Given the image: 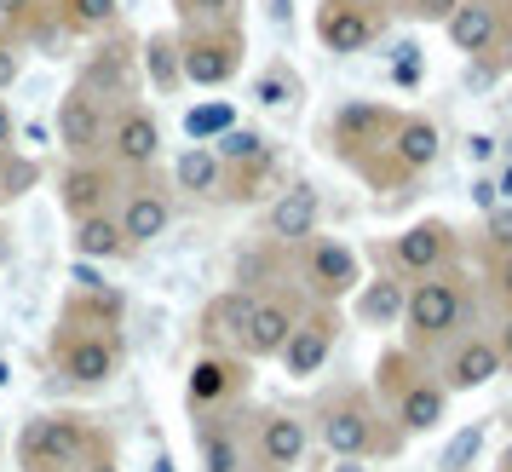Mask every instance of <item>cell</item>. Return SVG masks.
Returning a JSON list of instances; mask_svg holds the SVG:
<instances>
[{"instance_id":"6da1fadb","label":"cell","mask_w":512,"mask_h":472,"mask_svg":"<svg viewBox=\"0 0 512 472\" xmlns=\"http://www.w3.org/2000/svg\"><path fill=\"white\" fill-rule=\"evenodd\" d=\"M311 432H317V444H323L334 461H397V455L409 449L403 426L392 421V409L374 398L369 386H351V380L317 398Z\"/></svg>"},{"instance_id":"7a4b0ae2","label":"cell","mask_w":512,"mask_h":472,"mask_svg":"<svg viewBox=\"0 0 512 472\" xmlns=\"http://www.w3.org/2000/svg\"><path fill=\"white\" fill-rule=\"evenodd\" d=\"M472 306H478V294H472V271H466V265L415 277L409 294H403V317H397L403 340H397V346H409L415 357L432 363L449 340H461V334L472 329Z\"/></svg>"},{"instance_id":"3957f363","label":"cell","mask_w":512,"mask_h":472,"mask_svg":"<svg viewBox=\"0 0 512 472\" xmlns=\"http://www.w3.org/2000/svg\"><path fill=\"white\" fill-rule=\"evenodd\" d=\"M47 357H52V369H58L64 386H75V392H104L121 375V363H127V340H121V323H98V317H81V311L64 306Z\"/></svg>"},{"instance_id":"277c9868","label":"cell","mask_w":512,"mask_h":472,"mask_svg":"<svg viewBox=\"0 0 512 472\" xmlns=\"http://www.w3.org/2000/svg\"><path fill=\"white\" fill-rule=\"evenodd\" d=\"M98 449H110V432L81 409H47L18 432V472H81Z\"/></svg>"},{"instance_id":"5b68a950","label":"cell","mask_w":512,"mask_h":472,"mask_svg":"<svg viewBox=\"0 0 512 472\" xmlns=\"http://www.w3.org/2000/svg\"><path fill=\"white\" fill-rule=\"evenodd\" d=\"M438 156H443L438 121L420 116V110H403L392 127V139H386V150L369 167H357V179L369 190H397V185H409V179H420V173H432Z\"/></svg>"},{"instance_id":"8992f818","label":"cell","mask_w":512,"mask_h":472,"mask_svg":"<svg viewBox=\"0 0 512 472\" xmlns=\"http://www.w3.org/2000/svg\"><path fill=\"white\" fill-rule=\"evenodd\" d=\"M397 104H386V98H346L334 116L323 121V150L334 156L340 167H369L380 150H386V139H392L397 127Z\"/></svg>"},{"instance_id":"52a82bcc","label":"cell","mask_w":512,"mask_h":472,"mask_svg":"<svg viewBox=\"0 0 512 472\" xmlns=\"http://www.w3.org/2000/svg\"><path fill=\"white\" fill-rule=\"evenodd\" d=\"M248 58V29L213 24V29H179V75L185 87H231Z\"/></svg>"},{"instance_id":"ba28073f","label":"cell","mask_w":512,"mask_h":472,"mask_svg":"<svg viewBox=\"0 0 512 472\" xmlns=\"http://www.w3.org/2000/svg\"><path fill=\"white\" fill-rule=\"evenodd\" d=\"M248 386H254L248 357H236V352H202L196 363H190V375H185V409H190V421L231 415L236 403L248 398Z\"/></svg>"},{"instance_id":"9c48e42d","label":"cell","mask_w":512,"mask_h":472,"mask_svg":"<svg viewBox=\"0 0 512 472\" xmlns=\"http://www.w3.org/2000/svg\"><path fill=\"white\" fill-rule=\"evenodd\" d=\"M449 265H461V231L449 219H438V213H426V219H415V225H403L392 236V271L403 283L449 271Z\"/></svg>"},{"instance_id":"30bf717a","label":"cell","mask_w":512,"mask_h":472,"mask_svg":"<svg viewBox=\"0 0 512 472\" xmlns=\"http://www.w3.org/2000/svg\"><path fill=\"white\" fill-rule=\"evenodd\" d=\"M317 41L323 52L334 58H357V52H369L380 35H386V6L380 0H317Z\"/></svg>"},{"instance_id":"8fae6325","label":"cell","mask_w":512,"mask_h":472,"mask_svg":"<svg viewBox=\"0 0 512 472\" xmlns=\"http://www.w3.org/2000/svg\"><path fill=\"white\" fill-rule=\"evenodd\" d=\"M340 346V306H323V300H305L300 323L288 334V346L277 352L282 375L288 380H317L328 369V357Z\"/></svg>"},{"instance_id":"7c38bea8","label":"cell","mask_w":512,"mask_h":472,"mask_svg":"<svg viewBox=\"0 0 512 472\" xmlns=\"http://www.w3.org/2000/svg\"><path fill=\"white\" fill-rule=\"evenodd\" d=\"M300 283L311 300H323V306H340L346 294H357L363 283V260H357V248L340 242V236H311L300 242Z\"/></svg>"},{"instance_id":"4fadbf2b","label":"cell","mask_w":512,"mask_h":472,"mask_svg":"<svg viewBox=\"0 0 512 472\" xmlns=\"http://www.w3.org/2000/svg\"><path fill=\"white\" fill-rule=\"evenodd\" d=\"M133 81H139V35H127V29H104L93 41V52L81 58V75H75V87H87L93 98H127L133 93Z\"/></svg>"},{"instance_id":"5bb4252c","label":"cell","mask_w":512,"mask_h":472,"mask_svg":"<svg viewBox=\"0 0 512 472\" xmlns=\"http://www.w3.org/2000/svg\"><path fill=\"white\" fill-rule=\"evenodd\" d=\"M305 449H311V421L288 415V409H265L248 426V461L259 472H294L305 461Z\"/></svg>"},{"instance_id":"9a60e30c","label":"cell","mask_w":512,"mask_h":472,"mask_svg":"<svg viewBox=\"0 0 512 472\" xmlns=\"http://www.w3.org/2000/svg\"><path fill=\"white\" fill-rule=\"evenodd\" d=\"M300 294L288 288H259L254 311H248V334H242V357L248 363H277V352L288 346V334L300 323Z\"/></svg>"},{"instance_id":"2e32d148","label":"cell","mask_w":512,"mask_h":472,"mask_svg":"<svg viewBox=\"0 0 512 472\" xmlns=\"http://www.w3.org/2000/svg\"><path fill=\"white\" fill-rule=\"evenodd\" d=\"M104 156L121 173H150L162 162V121L150 116L144 104H121L110 116V127H104Z\"/></svg>"},{"instance_id":"e0dca14e","label":"cell","mask_w":512,"mask_h":472,"mask_svg":"<svg viewBox=\"0 0 512 472\" xmlns=\"http://www.w3.org/2000/svg\"><path fill=\"white\" fill-rule=\"evenodd\" d=\"M104 98H93L87 87H70V93L58 98V116H52V139L58 150L70 156V162H87V156H104Z\"/></svg>"},{"instance_id":"ac0fdd59","label":"cell","mask_w":512,"mask_h":472,"mask_svg":"<svg viewBox=\"0 0 512 472\" xmlns=\"http://www.w3.org/2000/svg\"><path fill=\"white\" fill-rule=\"evenodd\" d=\"M438 357H443L438 380L449 386V398H461V392H484L495 375H507V369H501V352H495V340H489L484 329H466L461 340H449Z\"/></svg>"},{"instance_id":"d6986e66","label":"cell","mask_w":512,"mask_h":472,"mask_svg":"<svg viewBox=\"0 0 512 472\" xmlns=\"http://www.w3.org/2000/svg\"><path fill=\"white\" fill-rule=\"evenodd\" d=\"M438 29L449 35V47L455 52H466V58H489V52L512 35L507 0H461Z\"/></svg>"},{"instance_id":"ffe728a7","label":"cell","mask_w":512,"mask_h":472,"mask_svg":"<svg viewBox=\"0 0 512 472\" xmlns=\"http://www.w3.org/2000/svg\"><path fill=\"white\" fill-rule=\"evenodd\" d=\"M116 196H121V167L110 156H87V162H70L58 173V208L70 213V219L116 208Z\"/></svg>"},{"instance_id":"44dd1931","label":"cell","mask_w":512,"mask_h":472,"mask_svg":"<svg viewBox=\"0 0 512 472\" xmlns=\"http://www.w3.org/2000/svg\"><path fill=\"white\" fill-rule=\"evenodd\" d=\"M317 219H323V190L294 179V185H282L271 202H265V242H277V248H300L317 236Z\"/></svg>"},{"instance_id":"7402d4cb","label":"cell","mask_w":512,"mask_h":472,"mask_svg":"<svg viewBox=\"0 0 512 472\" xmlns=\"http://www.w3.org/2000/svg\"><path fill=\"white\" fill-rule=\"evenodd\" d=\"M449 386L438 380V369H420L403 392H397L386 409H392V421L403 426V438H426V432H438L443 421H449Z\"/></svg>"},{"instance_id":"603a6c76","label":"cell","mask_w":512,"mask_h":472,"mask_svg":"<svg viewBox=\"0 0 512 472\" xmlns=\"http://www.w3.org/2000/svg\"><path fill=\"white\" fill-rule=\"evenodd\" d=\"M116 219H121V236H127L133 248H150V242L167 236V225H173V196L156 190L150 179H144V185H121Z\"/></svg>"},{"instance_id":"cb8c5ba5","label":"cell","mask_w":512,"mask_h":472,"mask_svg":"<svg viewBox=\"0 0 512 472\" xmlns=\"http://www.w3.org/2000/svg\"><path fill=\"white\" fill-rule=\"evenodd\" d=\"M196 461H202V472H254V461H248V432L236 426V409L231 415L196 421Z\"/></svg>"},{"instance_id":"d4e9b609","label":"cell","mask_w":512,"mask_h":472,"mask_svg":"<svg viewBox=\"0 0 512 472\" xmlns=\"http://www.w3.org/2000/svg\"><path fill=\"white\" fill-rule=\"evenodd\" d=\"M75 236H70V248H75V260H93V265H121V260H133L139 248L121 236V219L116 208H98L87 213V219H70Z\"/></svg>"},{"instance_id":"484cf974","label":"cell","mask_w":512,"mask_h":472,"mask_svg":"<svg viewBox=\"0 0 512 472\" xmlns=\"http://www.w3.org/2000/svg\"><path fill=\"white\" fill-rule=\"evenodd\" d=\"M248 311H254V294L248 288H225L202 306V340L208 352H236L242 357V334H248Z\"/></svg>"},{"instance_id":"4316f807","label":"cell","mask_w":512,"mask_h":472,"mask_svg":"<svg viewBox=\"0 0 512 472\" xmlns=\"http://www.w3.org/2000/svg\"><path fill=\"white\" fill-rule=\"evenodd\" d=\"M139 75H150V87L162 98H173L185 87V75H179V29H150V35H139Z\"/></svg>"},{"instance_id":"83f0119b","label":"cell","mask_w":512,"mask_h":472,"mask_svg":"<svg viewBox=\"0 0 512 472\" xmlns=\"http://www.w3.org/2000/svg\"><path fill=\"white\" fill-rule=\"evenodd\" d=\"M403 294H409V283H403L397 271L374 277V283H357V317H363L369 329H386V323L403 317Z\"/></svg>"},{"instance_id":"f1b7e54d","label":"cell","mask_w":512,"mask_h":472,"mask_svg":"<svg viewBox=\"0 0 512 472\" xmlns=\"http://www.w3.org/2000/svg\"><path fill=\"white\" fill-rule=\"evenodd\" d=\"M47 6L58 29H70V35H104L121 18V0H47Z\"/></svg>"},{"instance_id":"f546056e","label":"cell","mask_w":512,"mask_h":472,"mask_svg":"<svg viewBox=\"0 0 512 472\" xmlns=\"http://www.w3.org/2000/svg\"><path fill=\"white\" fill-rule=\"evenodd\" d=\"M173 179H179V190H190V196H219V190H225V162L213 156V144H190L185 156L173 162Z\"/></svg>"},{"instance_id":"4dcf8cb0","label":"cell","mask_w":512,"mask_h":472,"mask_svg":"<svg viewBox=\"0 0 512 472\" xmlns=\"http://www.w3.org/2000/svg\"><path fill=\"white\" fill-rule=\"evenodd\" d=\"M420 369H432V363H426V357H415L409 346H386V352L374 357V386H369V392H374L380 403H392L397 392H403V386L420 375Z\"/></svg>"},{"instance_id":"1f68e13d","label":"cell","mask_w":512,"mask_h":472,"mask_svg":"<svg viewBox=\"0 0 512 472\" xmlns=\"http://www.w3.org/2000/svg\"><path fill=\"white\" fill-rule=\"evenodd\" d=\"M248 0H173L179 29H213V24H242Z\"/></svg>"},{"instance_id":"d6a6232c","label":"cell","mask_w":512,"mask_h":472,"mask_svg":"<svg viewBox=\"0 0 512 472\" xmlns=\"http://www.w3.org/2000/svg\"><path fill=\"white\" fill-rule=\"evenodd\" d=\"M254 98L265 104V110H294V104H300V75L277 58V64H265V70H259Z\"/></svg>"},{"instance_id":"836d02e7","label":"cell","mask_w":512,"mask_h":472,"mask_svg":"<svg viewBox=\"0 0 512 472\" xmlns=\"http://www.w3.org/2000/svg\"><path fill=\"white\" fill-rule=\"evenodd\" d=\"M35 185H41V162L24 156V150H6V156H0V208L18 202V196H29Z\"/></svg>"},{"instance_id":"e575fe53","label":"cell","mask_w":512,"mask_h":472,"mask_svg":"<svg viewBox=\"0 0 512 472\" xmlns=\"http://www.w3.org/2000/svg\"><path fill=\"white\" fill-rule=\"evenodd\" d=\"M231 127H236V104H196V110H185L190 144H213L219 133H231Z\"/></svg>"},{"instance_id":"d590c367","label":"cell","mask_w":512,"mask_h":472,"mask_svg":"<svg viewBox=\"0 0 512 472\" xmlns=\"http://www.w3.org/2000/svg\"><path fill=\"white\" fill-rule=\"evenodd\" d=\"M478 449H484V426H461L455 432V444L443 449V472H466V461H478Z\"/></svg>"},{"instance_id":"8d00e7d4","label":"cell","mask_w":512,"mask_h":472,"mask_svg":"<svg viewBox=\"0 0 512 472\" xmlns=\"http://www.w3.org/2000/svg\"><path fill=\"white\" fill-rule=\"evenodd\" d=\"M484 248H489V260L495 254H512V202L484 213Z\"/></svg>"},{"instance_id":"74e56055","label":"cell","mask_w":512,"mask_h":472,"mask_svg":"<svg viewBox=\"0 0 512 472\" xmlns=\"http://www.w3.org/2000/svg\"><path fill=\"white\" fill-rule=\"evenodd\" d=\"M392 6L409 18V24H443V18H449L461 0H392Z\"/></svg>"},{"instance_id":"f35d334b","label":"cell","mask_w":512,"mask_h":472,"mask_svg":"<svg viewBox=\"0 0 512 472\" xmlns=\"http://www.w3.org/2000/svg\"><path fill=\"white\" fill-rule=\"evenodd\" d=\"M18 75H24V47H18V35H0V93H12Z\"/></svg>"},{"instance_id":"ab89813d","label":"cell","mask_w":512,"mask_h":472,"mask_svg":"<svg viewBox=\"0 0 512 472\" xmlns=\"http://www.w3.org/2000/svg\"><path fill=\"white\" fill-rule=\"evenodd\" d=\"M489 288H495V306L512 311V254H495V265H489Z\"/></svg>"},{"instance_id":"60d3db41","label":"cell","mask_w":512,"mask_h":472,"mask_svg":"<svg viewBox=\"0 0 512 472\" xmlns=\"http://www.w3.org/2000/svg\"><path fill=\"white\" fill-rule=\"evenodd\" d=\"M495 156H501V139H495V133H472V139H466V162L489 167Z\"/></svg>"},{"instance_id":"b9f144b4","label":"cell","mask_w":512,"mask_h":472,"mask_svg":"<svg viewBox=\"0 0 512 472\" xmlns=\"http://www.w3.org/2000/svg\"><path fill=\"white\" fill-rule=\"evenodd\" d=\"M495 352H501V369H512V311H501V329H489Z\"/></svg>"},{"instance_id":"7bdbcfd3","label":"cell","mask_w":512,"mask_h":472,"mask_svg":"<svg viewBox=\"0 0 512 472\" xmlns=\"http://www.w3.org/2000/svg\"><path fill=\"white\" fill-rule=\"evenodd\" d=\"M18 121H12V110H6V104H0V156H6V150H18Z\"/></svg>"},{"instance_id":"ee69618b","label":"cell","mask_w":512,"mask_h":472,"mask_svg":"<svg viewBox=\"0 0 512 472\" xmlns=\"http://www.w3.org/2000/svg\"><path fill=\"white\" fill-rule=\"evenodd\" d=\"M81 472H121V461H116V444H110V449H98V455H93V461H87Z\"/></svg>"},{"instance_id":"f6af8a7d","label":"cell","mask_w":512,"mask_h":472,"mask_svg":"<svg viewBox=\"0 0 512 472\" xmlns=\"http://www.w3.org/2000/svg\"><path fill=\"white\" fill-rule=\"evenodd\" d=\"M495 472H512V438H507V449H501V467Z\"/></svg>"},{"instance_id":"bcb514c9","label":"cell","mask_w":512,"mask_h":472,"mask_svg":"<svg viewBox=\"0 0 512 472\" xmlns=\"http://www.w3.org/2000/svg\"><path fill=\"white\" fill-rule=\"evenodd\" d=\"M340 472H363V467H357V461H346V467H340Z\"/></svg>"}]
</instances>
